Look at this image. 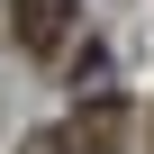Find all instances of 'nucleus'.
Returning a JSON list of instances; mask_svg holds the SVG:
<instances>
[{
    "instance_id": "1",
    "label": "nucleus",
    "mask_w": 154,
    "mask_h": 154,
    "mask_svg": "<svg viewBox=\"0 0 154 154\" xmlns=\"http://www.w3.org/2000/svg\"><path fill=\"white\" fill-rule=\"evenodd\" d=\"M72 27H82V0H9V36H18L36 63H54V54L72 45Z\"/></svg>"
},
{
    "instance_id": "3",
    "label": "nucleus",
    "mask_w": 154,
    "mask_h": 154,
    "mask_svg": "<svg viewBox=\"0 0 154 154\" xmlns=\"http://www.w3.org/2000/svg\"><path fill=\"white\" fill-rule=\"evenodd\" d=\"M18 154H72V145H63V127H45V136H27Z\"/></svg>"
},
{
    "instance_id": "2",
    "label": "nucleus",
    "mask_w": 154,
    "mask_h": 154,
    "mask_svg": "<svg viewBox=\"0 0 154 154\" xmlns=\"http://www.w3.org/2000/svg\"><path fill=\"white\" fill-rule=\"evenodd\" d=\"M63 145H72V154H118V145H127V100H118V91H91L82 109L63 118Z\"/></svg>"
}]
</instances>
